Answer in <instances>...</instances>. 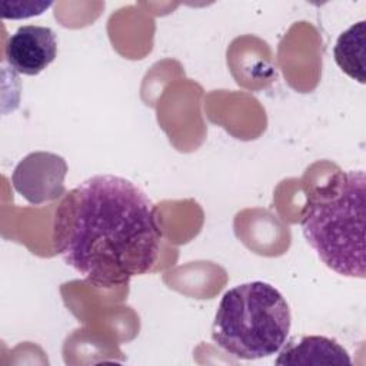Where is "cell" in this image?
Listing matches in <instances>:
<instances>
[{"label": "cell", "instance_id": "cell-8", "mask_svg": "<svg viewBox=\"0 0 366 366\" xmlns=\"http://www.w3.org/2000/svg\"><path fill=\"white\" fill-rule=\"evenodd\" d=\"M0 4L11 7L10 13L3 14L4 19H27L44 13L51 6V1H1Z\"/></svg>", "mask_w": 366, "mask_h": 366}, {"label": "cell", "instance_id": "cell-1", "mask_svg": "<svg viewBox=\"0 0 366 366\" xmlns=\"http://www.w3.org/2000/svg\"><path fill=\"white\" fill-rule=\"evenodd\" d=\"M162 239L153 202L126 177L92 176L69 190L54 212V252L97 287L150 272Z\"/></svg>", "mask_w": 366, "mask_h": 366}, {"label": "cell", "instance_id": "cell-6", "mask_svg": "<svg viewBox=\"0 0 366 366\" xmlns=\"http://www.w3.org/2000/svg\"><path fill=\"white\" fill-rule=\"evenodd\" d=\"M283 346L274 360L276 365H352L347 350L326 336H302L299 340H290Z\"/></svg>", "mask_w": 366, "mask_h": 366}, {"label": "cell", "instance_id": "cell-2", "mask_svg": "<svg viewBox=\"0 0 366 366\" xmlns=\"http://www.w3.org/2000/svg\"><path fill=\"white\" fill-rule=\"evenodd\" d=\"M363 170L340 172L303 209L300 226L322 263L345 277L365 279Z\"/></svg>", "mask_w": 366, "mask_h": 366}, {"label": "cell", "instance_id": "cell-4", "mask_svg": "<svg viewBox=\"0 0 366 366\" xmlns=\"http://www.w3.org/2000/svg\"><path fill=\"white\" fill-rule=\"evenodd\" d=\"M66 173L67 163L61 156L50 152H33L14 167L11 183L14 190L30 204L40 206L66 194Z\"/></svg>", "mask_w": 366, "mask_h": 366}, {"label": "cell", "instance_id": "cell-7", "mask_svg": "<svg viewBox=\"0 0 366 366\" xmlns=\"http://www.w3.org/2000/svg\"><path fill=\"white\" fill-rule=\"evenodd\" d=\"M333 56L349 77L365 83V20L347 27L336 40Z\"/></svg>", "mask_w": 366, "mask_h": 366}, {"label": "cell", "instance_id": "cell-5", "mask_svg": "<svg viewBox=\"0 0 366 366\" xmlns=\"http://www.w3.org/2000/svg\"><path fill=\"white\" fill-rule=\"evenodd\" d=\"M9 66L26 76H36L47 69L57 56L56 33L46 26H20L6 43Z\"/></svg>", "mask_w": 366, "mask_h": 366}, {"label": "cell", "instance_id": "cell-3", "mask_svg": "<svg viewBox=\"0 0 366 366\" xmlns=\"http://www.w3.org/2000/svg\"><path fill=\"white\" fill-rule=\"evenodd\" d=\"M290 326L285 296L270 283L254 280L224 292L212 325V339L236 359L256 360L277 353Z\"/></svg>", "mask_w": 366, "mask_h": 366}]
</instances>
